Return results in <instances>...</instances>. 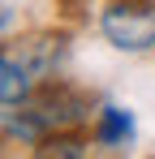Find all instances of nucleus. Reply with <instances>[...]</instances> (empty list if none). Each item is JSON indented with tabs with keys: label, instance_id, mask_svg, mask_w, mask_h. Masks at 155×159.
Instances as JSON below:
<instances>
[{
	"label": "nucleus",
	"instance_id": "f03ea898",
	"mask_svg": "<svg viewBox=\"0 0 155 159\" xmlns=\"http://www.w3.org/2000/svg\"><path fill=\"white\" fill-rule=\"evenodd\" d=\"M99 30L116 52H151L155 48V4L116 0V4L103 9Z\"/></svg>",
	"mask_w": 155,
	"mask_h": 159
},
{
	"label": "nucleus",
	"instance_id": "20e7f679",
	"mask_svg": "<svg viewBox=\"0 0 155 159\" xmlns=\"http://www.w3.org/2000/svg\"><path fill=\"white\" fill-rule=\"evenodd\" d=\"M95 142H99V146H112V151H125L129 142H134V116H129L125 107H116V103L99 107V120H95Z\"/></svg>",
	"mask_w": 155,
	"mask_h": 159
},
{
	"label": "nucleus",
	"instance_id": "7ed1b4c3",
	"mask_svg": "<svg viewBox=\"0 0 155 159\" xmlns=\"http://www.w3.org/2000/svg\"><path fill=\"white\" fill-rule=\"evenodd\" d=\"M17 60L35 73V82H48L60 69V60H65V39L60 34H35V39L22 43V56Z\"/></svg>",
	"mask_w": 155,
	"mask_h": 159
},
{
	"label": "nucleus",
	"instance_id": "39448f33",
	"mask_svg": "<svg viewBox=\"0 0 155 159\" xmlns=\"http://www.w3.org/2000/svg\"><path fill=\"white\" fill-rule=\"evenodd\" d=\"M35 95V73L26 69L17 56H4L0 60V103L4 107H17Z\"/></svg>",
	"mask_w": 155,
	"mask_h": 159
},
{
	"label": "nucleus",
	"instance_id": "423d86ee",
	"mask_svg": "<svg viewBox=\"0 0 155 159\" xmlns=\"http://www.w3.org/2000/svg\"><path fill=\"white\" fill-rule=\"evenodd\" d=\"M35 151H39V155H60V159H82V155H86V142L60 129V133H52V138H43Z\"/></svg>",
	"mask_w": 155,
	"mask_h": 159
},
{
	"label": "nucleus",
	"instance_id": "f257e3e1",
	"mask_svg": "<svg viewBox=\"0 0 155 159\" xmlns=\"http://www.w3.org/2000/svg\"><path fill=\"white\" fill-rule=\"evenodd\" d=\"M86 116H91V99L48 78V82L35 86V95L26 103L4 107V138L9 142H26V146H39L43 138L69 129L78 120H86Z\"/></svg>",
	"mask_w": 155,
	"mask_h": 159
}]
</instances>
